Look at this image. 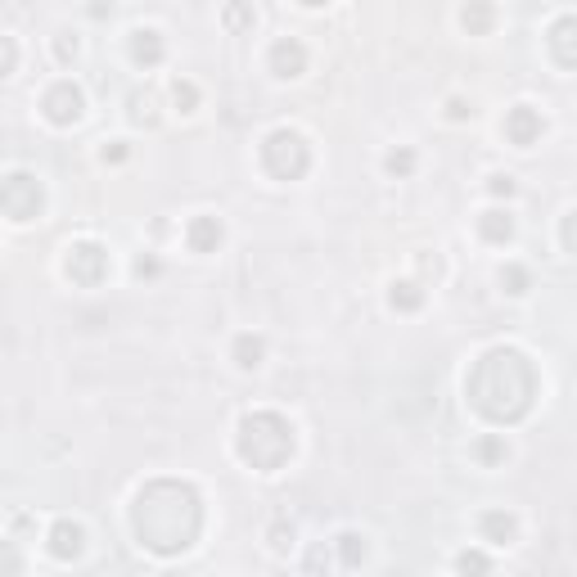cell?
Instances as JSON below:
<instances>
[{"label":"cell","instance_id":"9","mask_svg":"<svg viewBox=\"0 0 577 577\" xmlns=\"http://www.w3.org/2000/svg\"><path fill=\"white\" fill-rule=\"evenodd\" d=\"M541 131H546V118L532 104H515L510 113H505V140H510L515 150H532V144L541 140Z\"/></svg>","mask_w":577,"mask_h":577},{"label":"cell","instance_id":"18","mask_svg":"<svg viewBox=\"0 0 577 577\" xmlns=\"http://www.w3.org/2000/svg\"><path fill=\"white\" fill-rule=\"evenodd\" d=\"M388 303H393L397 312H419L424 288H419L415 280H397V284H393V294H388Z\"/></svg>","mask_w":577,"mask_h":577},{"label":"cell","instance_id":"27","mask_svg":"<svg viewBox=\"0 0 577 577\" xmlns=\"http://www.w3.org/2000/svg\"><path fill=\"white\" fill-rule=\"evenodd\" d=\"M487 185H492V194H496V199H510V194H515V176H492Z\"/></svg>","mask_w":577,"mask_h":577},{"label":"cell","instance_id":"3","mask_svg":"<svg viewBox=\"0 0 577 577\" xmlns=\"http://www.w3.org/2000/svg\"><path fill=\"white\" fill-rule=\"evenodd\" d=\"M294 456V424L275 410H253L240 419V460L257 474H275Z\"/></svg>","mask_w":577,"mask_h":577},{"label":"cell","instance_id":"4","mask_svg":"<svg viewBox=\"0 0 577 577\" xmlns=\"http://www.w3.org/2000/svg\"><path fill=\"white\" fill-rule=\"evenodd\" d=\"M262 167H266V176H275V181H303L307 167H312L307 140H303L298 131H288V126L271 131V135L262 140Z\"/></svg>","mask_w":577,"mask_h":577},{"label":"cell","instance_id":"22","mask_svg":"<svg viewBox=\"0 0 577 577\" xmlns=\"http://www.w3.org/2000/svg\"><path fill=\"white\" fill-rule=\"evenodd\" d=\"M338 550H343V564H347V568H356L361 559H366V537L343 532V537H338Z\"/></svg>","mask_w":577,"mask_h":577},{"label":"cell","instance_id":"29","mask_svg":"<svg viewBox=\"0 0 577 577\" xmlns=\"http://www.w3.org/2000/svg\"><path fill=\"white\" fill-rule=\"evenodd\" d=\"M469 113H474V109H469L465 100H451V104H447V118H451V122H465Z\"/></svg>","mask_w":577,"mask_h":577},{"label":"cell","instance_id":"12","mask_svg":"<svg viewBox=\"0 0 577 577\" xmlns=\"http://www.w3.org/2000/svg\"><path fill=\"white\" fill-rule=\"evenodd\" d=\"M82 546H86L82 524L59 519V524L50 528V555H54V559H77V555H82Z\"/></svg>","mask_w":577,"mask_h":577},{"label":"cell","instance_id":"21","mask_svg":"<svg viewBox=\"0 0 577 577\" xmlns=\"http://www.w3.org/2000/svg\"><path fill=\"white\" fill-rule=\"evenodd\" d=\"M384 167H388V176H410L415 172V150H388V158H384Z\"/></svg>","mask_w":577,"mask_h":577},{"label":"cell","instance_id":"16","mask_svg":"<svg viewBox=\"0 0 577 577\" xmlns=\"http://www.w3.org/2000/svg\"><path fill=\"white\" fill-rule=\"evenodd\" d=\"M266 361V338L262 334H240L235 338V366L240 370H257Z\"/></svg>","mask_w":577,"mask_h":577},{"label":"cell","instance_id":"2","mask_svg":"<svg viewBox=\"0 0 577 577\" xmlns=\"http://www.w3.org/2000/svg\"><path fill=\"white\" fill-rule=\"evenodd\" d=\"M524 366H528L524 352H515V347H492V352L478 361V366H474L469 384H465L469 402H474L487 419H496V424H510V419L528 415L532 393H537V375L510 384V375L524 370Z\"/></svg>","mask_w":577,"mask_h":577},{"label":"cell","instance_id":"6","mask_svg":"<svg viewBox=\"0 0 577 577\" xmlns=\"http://www.w3.org/2000/svg\"><path fill=\"white\" fill-rule=\"evenodd\" d=\"M63 271H68V280H72V284L95 288V284L109 275V253H104L95 240H82V244H72V248H68Z\"/></svg>","mask_w":577,"mask_h":577},{"label":"cell","instance_id":"32","mask_svg":"<svg viewBox=\"0 0 577 577\" xmlns=\"http://www.w3.org/2000/svg\"><path fill=\"white\" fill-rule=\"evenodd\" d=\"M19 63V50H14V37H5V72H14Z\"/></svg>","mask_w":577,"mask_h":577},{"label":"cell","instance_id":"31","mask_svg":"<svg viewBox=\"0 0 577 577\" xmlns=\"http://www.w3.org/2000/svg\"><path fill=\"white\" fill-rule=\"evenodd\" d=\"M135 275H140V280H144V275H158V262H154V257H140V262H135Z\"/></svg>","mask_w":577,"mask_h":577},{"label":"cell","instance_id":"26","mask_svg":"<svg viewBox=\"0 0 577 577\" xmlns=\"http://www.w3.org/2000/svg\"><path fill=\"white\" fill-rule=\"evenodd\" d=\"M456 568H465V573H487V568H492V559H487V555H478V550H465V555L456 559Z\"/></svg>","mask_w":577,"mask_h":577},{"label":"cell","instance_id":"33","mask_svg":"<svg viewBox=\"0 0 577 577\" xmlns=\"http://www.w3.org/2000/svg\"><path fill=\"white\" fill-rule=\"evenodd\" d=\"M298 5H307V10H316V5H329V0H298Z\"/></svg>","mask_w":577,"mask_h":577},{"label":"cell","instance_id":"17","mask_svg":"<svg viewBox=\"0 0 577 577\" xmlns=\"http://www.w3.org/2000/svg\"><path fill=\"white\" fill-rule=\"evenodd\" d=\"M460 23H465L469 37H487V32H492V5H487V0H469L465 14H460Z\"/></svg>","mask_w":577,"mask_h":577},{"label":"cell","instance_id":"25","mask_svg":"<svg viewBox=\"0 0 577 577\" xmlns=\"http://www.w3.org/2000/svg\"><path fill=\"white\" fill-rule=\"evenodd\" d=\"M559 240H564V248H568V253L577 257V207H573V212L564 216V226H559Z\"/></svg>","mask_w":577,"mask_h":577},{"label":"cell","instance_id":"5","mask_svg":"<svg viewBox=\"0 0 577 577\" xmlns=\"http://www.w3.org/2000/svg\"><path fill=\"white\" fill-rule=\"evenodd\" d=\"M41 113H45V122H54V126H72V122H82V113H86V95H82V86L77 82H54L45 95H41Z\"/></svg>","mask_w":577,"mask_h":577},{"label":"cell","instance_id":"19","mask_svg":"<svg viewBox=\"0 0 577 577\" xmlns=\"http://www.w3.org/2000/svg\"><path fill=\"white\" fill-rule=\"evenodd\" d=\"M500 288H505V294H528V271L519 266V262H510V266H500Z\"/></svg>","mask_w":577,"mask_h":577},{"label":"cell","instance_id":"23","mask_svg":"<svg viewBox=\"0 0 577 577\" xmlns=\"http://www.w3.org/2000/svg\"><path fill=\"white\" fill-rule=\"evenodd\" d=\"M172 100H176L181 113H194L199 109V86L194 82H172Z\"/></svg>","mask_w":577,"mask_h":577},{"label":"cell","instance_id":"1","mask_svg":"<svg viewBox=\"0 0 577 577\" xmlns=\"http://www.w3.org/2000/svg\"><path fill=\"white\" fill-rule=\"evenodd\" d=\"M199 505L203 500L190 483H176V478L150 483L135 496V510H131V528H135L140 546L163 550V555H176V550L194 546L199 524H203Z\"/></svg>","mask_w":577,"mask_h":577},{"label":"cell","instance_id":"11","mask_svg":"<svg viewBox=\"0 0 577 577\" xmlns=\"http://www.w3.org/2000/svg\"><path fill=\"white\" fill-rule=\"evenodd\" d=\"M131 59H135L140 68H158V63L167 59L163 32H158V28H135V32H131Z\"/></svg>","mask_w":577,"mask_h":577},{"label":"cell","instance_id":"13","mask_svg":"<svg viewBox=\"0 0 577 577\" xmlns=\"http://www.w3.org/2000/svg\"><path fill=\"white\" fill-rule=\"evenodd\" d=\"M222 222H216V216H194V222L185 226V244L194 248V253H216L222 248Z\"/></svg>","mask_w":577,"mask_h":577},{"label":"cell","instance_id":"10","mask_svg":"<svg viewBox=\"0 0 577 577\" xmlns=\"http://www.w3.org/2000/svg\"><path fill=\"white\" fill-rule=\"evenodd\" d=\"M546 50L559 68H577V14H564L546 32Z\"/></svg>","mask_w":577,"mask_h":577},{"label":"cell","instance_id":"20","mask_svg":"<svg viewBox=\"0 0 577 577\" xmlns=\"http://www.w3.org/2000/svg\"><path fill=\"white\" fill-rule=\"evenodd\" d=\"M474 451H478V460H483V465H500L505 456H510L505 438H496V433H492V438H478V447H474Z\"/></svg>","mask_w":577,"mask_h":577},{"label":"cell","instance_id":"24","mask_svg":"<svg viewBox=\"0 0 577 577\" xmlns=\"http://www.w3.org/2000/svg\"><path fill=\"white\" fill-rule=\"evenodd\" d=\"M54 59H59V63L77 59V37H72V32H59V37H54Z\"/></svg>","mask_w":577,"mask_h":577},{"label":"cell","instance_id":"14","mask_svg":"<svg viewBox=\"0 0 577 577\" xmlns=\"http://www.w3.org/2000/svg\"><path fill=\"white\" fill-rule=\"evenodd\" d=\"M478 235H483L487 244H510V240H515V216L505 212V207H487V212L478 216Z\"/></svg>","mask_w":577,"mask_h":577},{"label":"cell","instance_id":"8","mask_svg":"<svg viewBox=\"0 0 577 577\" xmlns=\"http://www.w3.org/2000/svg\"><path fill=\"white\" fill-rule=\"evenodd\" d=\"M266 68H271V77H280V82L303 77V72H307V45L298 37H280L271 45V54H266Z\"/></svg>","mask_w":577,"mask_h":577},{"label":"cell","instance_id":"28","mask_svg":"<svg viewBox=\"0 0 577 577\" xmlns=\"http://www.w3.org/2000/svg\"><path fill=\"white\" fill-rule=\"evenodd\" d=\"M226 23H231V28H244V23H253V14H248L244 5H231V10H226Z\"/></svg>","mask_w":577,"mask_h":577},{"label":"cell","instance_id":"7","mask_svg":"<svg viewBox=\"0 0 577 577\" xmlns=\"http://www.w3.org/2000/svg\"><path fill=\"white\" fill-rule=\"evenodd\" d=\"M41 212V185L28 172H10L5 176V216L10 222H32Z\"/></svg>","mask_w":577,"mask_h":577},{"label":"cell","instance_id":"30","mask_svg":"<svg viewBox=\"0 0 577 577\" xmlns=\"http://www.w3.org/2000/svg\"><path fill=\"white\" fill-rule=\"evenodd\" d=\"M122 158H126V144H122V140H113L109 150H104V163H122Z\"/></svg>","mask_w":577,"mask_h":577},{"label":"cell","instance_id":"15","mask_svg":"<svg viewBox=\"0 0 577 577\" xmlns=\"http://www.w3.org/2000/svg\"><path fill=\"white\" fill-rule=\"evenodd\" d=\"M515 515H505V510H487L483 519H478V532H483V541H492V546H505V541H515Z\"/></svg>","mask_w":577,"mask_h":577}]
</instances>
